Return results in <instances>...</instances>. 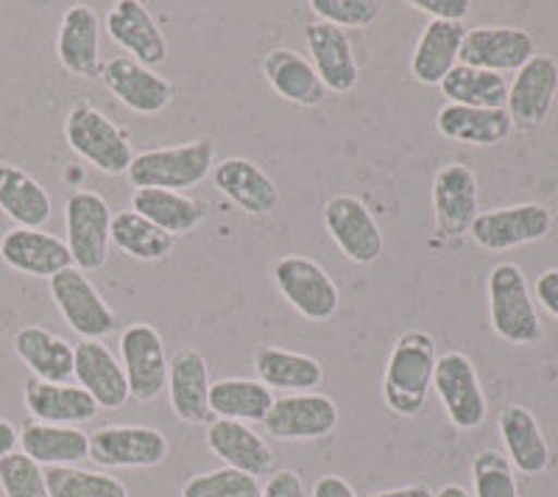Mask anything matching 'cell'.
Instances as JSON below:
<instances>
[{"label": "cell", "instance_id": "obj_1", "mask_svg": "<svg viewBox=\"0 0 558 497\" xmlns=\"http://www.w3.org/2000/svg\"><path fill=\"white\" fill-rule=\"evenodd\" d=\"M436 338L425 330H408L393 341L383 372V402L397 416L425 414L436 375Z\"/></svg>", "mask_w": 558, "mask_h": 497}, {"label": "cell", "instance_id": "obj_2", "mask_svg": "<svg viewBox=\"0 0 558 497\" xmlns=\"http://www.w3.org/2000/svg\"><path fill=\"white\" fill-rule=\"evenodd\" d=\"M488 322L492 330L514 347L539 344L545 330L536 313V302L527 288L525 271L517 263H497L488 271Z\"/></svg>", "mask_w": 558, "mask_h": 497}, {"label": "cell", "instance_id": "obj_3", "mask_svg": "<svg viewBox=\"0 0 558 497\" xmlns=\"http://www.w3.org/2000/svg\"><path fill=\"white\" fill-rule=\"evenodd\" d=\"M216 168V143L193 141L182 146L148 148L134 154L126 177L137 187H159V191H191L202 185Z\"/></svg>", "mask_w": 558, "mask_h": 497}, {"label": "cell", "instance_id": "obj_4", "mask_svg": "<svg viewBox=\"0 0 558 497\" xmlns=\"http://www.w3.org/2000/svg\"><path fill=\"white\" fill-rule=\"evenodd\" d=\"M64 141L87 166L109 177H121L134 160L132 132L109 121L93 104H76L64 118Z\"/></svg>", "mask_w": 558, "mask_h": 497}, {"label": "cell", "instance_id": "obj_5", "mask_svg": "<svg viewBox=\"0 0 558 497\" xmlns=\"http://www.w3.org/2000/svg\"><path fill=\"white\" fill-rule=\"evenodd\" d=\"M64 230L73 266L84 275L98 271L109 260V230H112V210L107 198L96 191H73L64 205Z\"/></svg>", "mask_w": 558, "mask_h": 497}, {"label": "cell", "instance_id": "obj_6", "mask_svg": "<svg viewBox=\"0 0 558 497\" xmlns=\"http://www.w3.org/2000/svg\"><path fill=\"white\" fill-rule=\"evenodd\" d=\"M271 280L282 293V300L307 322H330L336 316L341 302L336 280L311 257H279L271 268Z\"/></svg>", "mask_w": 558, "mask_h": 497}, {"label": "cell", "instance_id": "obj_7", "mask_svg": "<svg viewBox=\"0 0 558 497\" xmlns=\"http://www.w3.org/2000/svg\"><path fill=\"white\" fill-rule=\"evenodd\" d=\"M48 286H51V300L62 313V319L84 341H101L104 336L118 330V316L82 268H64L48 280Z\"/></svg>", "mask_w": 558, "mask_h": 497}, {"label": "cell", "instance_id": "obj_8", "mask_svg": "<svg viewBox=\"0 0 558 497\" xmlns=\"http://www.w3.org/2000/svg\"><path fill=\"white\" fill-rule=\"evenodd\" d=\"M433 389L458 431H475L486 422V391H483L481 375L466 352L450 350L438 355Z\"/></svg>", "mask_w": 558, "mask_h": 497}, {"label": "cell", "instance_id": "obj_9", "mask_svg": "<svg viewBox=\"0 0 558 497\" xmlns=\"http://www.w3.org/2000/svg\"><path fill=\"white\" fill-rule=\"evenodd\" d=\"M121 366L132 400L154 402L168 389V352L157 327L134 322L121 332Z\"/></svg>", "mask_w": 558, "mask_h": 497}, {"label": "cell", "instance_id": "obj_10", "mask_svg": "<svg viewBox=\"0 0 558 497\" xmlns=\"http://www.w3.org/2000/svg\"><path fill=\"white\" fill-rule=\"evenodd\" d=\"M89 459L107 470H146L168 459V439L148 425H107L89 434Z\"/></svg>", "mask_w": 558, "mask_h": 497}, {"label": "cell", "instance_id": "obj_11", "mask_svg": "<svg viewBox=\"0 0 558 497\" xmlns=\"http://www.w3.org/2000/svg\"><path fill=\"white\" fill-rule=\"evenodd\" d=\"M324 227L341 255L357 266H372L383 255V232L377 218L357 196L338 193L324 205Z\"/></svg>", "mask_w": 558, "mask_h": 497}, {"label": "cell", "instance_id": "obj_12", "mask_svg": "<svg viewBox=\"0 0 558 497\" xmlns=\"http://www.w3.org/2000/svg\"><path fill=\"white\" fill-rule=\"evenodd\" d=\"M433 213L436 232L447 241L470 235L472 223L481 216L477 177L470 166L447 162L433 177Z\"/></svg>", "mask_w": 558, "mask_h": 497}, {"label": "cell", "instance_id": "obj_13", "mask_svg": "<svg viewBox=\"0 0 558 497\" xmlns=\"http://www.w3.org/2000/svg\"><path fill=\"white\" fill-rule=\"evenodd\" d=\"M553 213L545 205L527 202V205L497 207L481 213L472 223V241L486 252H508V248L536 243L550 235Z\"/></svg>", "mask_w": 558, "mask_h": 497}, {"label": "cell", "instance_id": "obj_14", "mask_svg": "<svg viewBox=\"0 0 558 497\" xmlns=\"http://www.w3.org/2000/svg\"><path fill=\"white\" fill-rule=\"evenodd\" d=\"M536 57V43L527 32L514 26L466 28L458 53V64L488 73H508L525 68Z\"/></svg>", "mask_w": 558, "mask_h": 497}, {"label": "cell", "instance_id": "obj_15", "mask_svg": "<svg viewBox=\"0 0 558 497\" xmlns=\"http://www.w3.org/2000/svg\"><path fill=\"white\" fill-rule=\"evenodd\" d=\"M263 427L268 436L282 441L324 439L338 427V405L332 397L318 395V391L286 395L274 400Z\"/></svg>", "mask_w": 558, "mask_h": 497}, {"label": "cell", "instance_id": "obj_16", "mask_svg": "<svg viewBox=\"0 0 558 497\" xmlns=\"http://www.w3.org/2000/svg\"><path fill=\"white\" fill-rule=\"evenodd\" d=\"M101 78L107 89L126 109L137 116H159L171 107L177 87L166 76L140 64L132 57H112L101 64Z\"/></svg>", "mask_w": 558, "mask_h": 497}, {"label": "cell", "instance_id": "obj_17", "mask_svg": "<svg viewBox=\"0 0 558 497\" xmlns=\"http://www.w3.org/2000/svg\"><path fill=\"white\" fill-rule=\"evenodd\" d=\"M558 89V64L550 57H536L520 68L514 82L508 84L506 112L511 126L522 132H533L547 121L553 109V98Z\"/></svg>", "mask_w": 558, "mask_h": 497}, {"label": "cell", "instance_id": "obj_18", "mask_svg": "<svg viewBox=\"0 0 558 497\" xmlns=\"http://www.w3.org/2000/svg\"><path fill=\"white\" fill-rule=\"evenodd\" d=\"M209 369L196 347H182L168 361V400L173 414L187 425H213L216 416L209 411Z\"/></svg>", "mask_w": 558, "mask_h": 497}, {"label": "cell", "instance_id": "obj_19", "mask_svg": "<svg viewBox=\"0 0 558 497\" xmlns=\"http://www.w3.org/2000/svg\"><path fill=\"white\" fill-rule=\"evenodd\" d=\"M0 260L17 275L37 277V280H51L59 271L73 266L70 248L62 238L26 227H12L0 238Z\"/></svg>", "mask_w": 558, "mask_h": 497}, {"label": "cell", "instance_id": "obj_20", "mask_svg": "<svg viewBox=\"0 0 558 497\" xmlns=\"http://www.w3.org/2000/svg\"><path fill=\"white\" fill-rule=\"evenodd\" d=\"M57 59L76 78L101 76V20L89 7H70L57 34Z\"/></svg>", "mask_w": 558, "mask_h": 497}, {"label": "cell", "instance_id": "obj_21", "mask_svg": "<svg viewBox=\"0 0 558 497\" xmlns=\"http://www.w3.org/2000/svg\"><path fill=\"white\" fill-rule=\"evenodd\" d=\"M107 34L121 45L126 57L137 59L146 68H157L168 59V39L140 0H118L107 17Z\"/></svg>", "mask_w": 558, "mask_h": 497}, {"label": "cell", "instance_id": "obj_22", "mask_svg": "<svg viewBox=\"0 0 558 497\" xmlns=\"http://www.w3.org/2000/svg\"><path fill=\"white\" fill-rule=\"evenodd\" d=\"M305 43L311 51V64L316 68L318 78L327 87V93H352L357 87V62L352 53L349 34L341 28L311 20L305 26Z\"/></svg>", "mask_w": 558, "mask_h": 497}, {"label": "cell", "instance_id": "obj_23", "mask_svg": "<svg viewBox=\"0 0 558 497\" xmlns=\"http://www.w3.org/2000/svg\"><path fill=\"white\" fill-rule=\"evenodd\" d=\"M218 193L248 216H271L279 205V187L260 166L246 157H227L213 168Z\"/></svg>", "mask_w": 558, "mask_h": 497}, {"label": "cell", "instance_id": "obj_24", "mask_svg": "<svg viewBox=\"0 0 558 497\" xmlns=\"http://www.w3.org/2000/svg\"><path fill=\"white\" fill-rule=\"evenodd\" d=\"M73 377L98 402V409H121L126 400H132L121 361L101 341H82L76 347Z\"/></svg>", "mask_w": 558, "mask_h": 497}, {"label": "cell", "instance_id": "obj_25", "mask_svg": "<svg viewBox=\"0 0 558 497\" xmlns=\"http://www.w3.org/2000/svg\"><path fill=\"white\" fill-rule=\"evenodd\" d=\"M207 447L223 464L257 481L274 470V450L246 422L216 420L207 427Z\"/></svg>", "mask_w": 558, "mask_h": 497}, {"label": "cell", "instance_id": "obj_26", "mask_svg": "<svg viewBox=\"0 0 558 497\" xmlns=\"http://www.w3.org/2000/svg\"><path fill=\"white\" fill-rule=\"evenodd\" d=\"M26 409L32 420L45 422V425H68L76 427L82 422L96 420L98 402L82 389L70 383H45L32 377L23 391Z\"/></svg>", "mask_w": 558, "mask_h": 497}, {"label": "cell", "instance_id": "obj_27", "mask_svg": "<svg viewBox=\"0 0 558 497\" xmlns=\"http://www.w3.org/2000/svg\"><path fill=\"white\" fill-rule=\"evenodd\" d=\"M260 68L274 93L286 98L288 104L313 109L327 101V87L318 78L311 59H305L302 53L291 51V48H274L263 57Z\"/></svg>", "mask_w": 558, "mask_h": 497}, {"label": "cell", "instance_id": "obj_28", "mask_svg": "<svg viewBox=\"0 0 558 497\" xmlns=\"http://www.w3.org/2000/svg\"><path fill=\"white\" fill-rule=\"evenodd\" d=\"M506 459L522 475H542L550 466V445L542 434L539 420L525 405H506L497 420Z\"/></svg>", "mask_w": 558, "mask_h": 497}, {"label": "cell", "instance_id": "obj_29", "mask_svg": "<svg viewBox=\"0 0 558 497\" xmlns=\"http://www.w3.org/2000/svg\"><path fill=\"white\" fill-rule=\"evenodd\" d=\"M14 355L28 366L37 380L45 383H68L73 377L76 364V347L68 344L64 338L51 332L48 327L26 325L20 327L12 338Z\"/></svg>", "mask_w": 558, "mask_h": 497}, {"label": "cell", "instance_id": "obj_30", "mask_svg": "<svg viewBox=\"0 0 558 497\" xmlns=\"http://www.w3.org/2000/svg\"><path fill=\"white\" fill-rule=\"evenodd\" d=\"M254 372H257V380L271 391L282 389L305 395V391L322 389L324 383L322 361L277 344H266L254 352Z\"/></svg>", "mask_w": 558, "mask_h": 497}, {"label": "cell", "instance_id": "obj_31", "mask_svg": "<svg viewBox=\"0 0 558 497\" xmlns=\"http://www.w3.org/2000/svg\"><path fill=\"white\" fill-rule=\"evenodd\" d=\"M20 447L39 466H76L82 459H89V434L82 427L28 420L20 427Z\"/></svg>", "mask_w": 558, "mask_h": 497}, {"label": "cell", "instance_id": "obj_32", "mask_svg": "<svg viewBox=\"0 0 558 497\" xmlns=\"http://www.w3.org/2000/svg\"><path fill=\"white\" fill-rule=\"evenodd\" d=\"M51 196L28 171L12 162H0V213L12 218L14 227L43 230L51 221Z\"/></svg>", "mask_w": 558, "mask_h": 497}, {"label": "cell", "instance_id": "obj_33", "mask_svg": "<svg viewBox=\"0 0 558 497\" xmlns=\"http://www.w3.org/2000/svg\"><path fill=\"white\" fill-rule=\"evenodd\" d=\"M466 28L461 23H445V20H430L418 37L411 57V73L418 84L425 87H438L445 82L447 73L458 64L461 43Z\"/></svg>", "mask_w": 558, "mask_h": 497}, {"label": "cell", "instance_id": "obj_34", "mask_svg": "<svg viewBox=\"0 0 558 497\" xmlns=\"http://www.w3.org/2000/svg\"><path fill=\"white\" fill-rule=\"evenodd\" d=\"M438 134H445L447 141L466 143V146H500L511 134V118L506 109H475L447 104L438 109L436 116Z\"/></svg>", "mask_w": 558, "mask_h": 497}, {"label": "cell", "instance_id": "obj_35", "mask_svg": "<svg viewBox=\"0 0 558 497\" xmlns=\"http://www.w3.org/2000/svg\"><path fill=\"white\" fill-rule=\"evenodd\" d=\"M132 210L168 232L171 238L191 235L204 221V210L198 202L177 191H159V187H137L132 193Z\"/></svg>", "mask_w": 558, "mask_h": 497}, {"label": "cell", "instance_id": "obj_36", "mask_svg": "<svg viewBox=\"0 0 558 497\" xmlns=\"http://www.w3.org/2000/svg\"><path fill=\"white\" fill-rule=\"evenodd\" d=\"M274 405V391L252 377H223L209 386V411L216 420L263 422Z\"/></svg>", "mask_w": 558, "mask_h": 497}, {"label": "cell", "instance_id": "obj_37", "mask_svg": "<svg viewBox=\"0 0 558 497\" xmlns=\"http://www.w3.org/2000/svg\"><path fill=\"white\" fill-rule=\"evenodd\" d=\"M109 241L118 246L123 255L134 257V260L157 263L166 260L173 252L177 238L154 227L148 218H143L134 210H121L112 216V230H109Z\"/></svg>", "mask_w": 558, "mask_h": 497}, {"label": "cell", "instance_id": "obj_38", "mask_svg": "<svg viewBox=\"0 0 558 497\" xmlns=\"http://www.w3.org/2000/svg\"><path fill=\"white\" fill-rule=\"evenodd\" d=\"M445 98L458 107H475V109H506L508 82L500 73L477 71L466 64H456L441 84Z\"/></svg>", "mask_w": 558, "mask_h": 497}, {"label": "cell", "instance_id": "obj_39", "mask_svg": "<svg viewBox=\"0 0 558 497\" xmlns=\"http://www.w3.org/2000/svg\"><path fill=\"white\" fill-rule=\"evenodd\" d=\"M45 484L51 497H129V489L118 478L78 466H48Z\"/></svg>", "mask_w": 558, "mask_h": 497}, {"label": "cell", "instance_id": "obj_40", "mask_svg": "<svg viewBox=\"0 0 558 497\" xmlns=\"http://www.w3.org/2000/svg\"><path fill=\"white\" fill-rule=\"evenodd\" d=\"M182 497H260V481L232 466H221L187 481Z\"/></svg>", "mask_w": 558, "mask_h": 497}, {"label": "cell", "instance_id": "obj_41", "mask_svg": "<svg viewBox=\"0 0 558 497\" xmlns=\"http://www.w3.org/2000/svg\"><path fill=\"white\" fill-rule=\"evenodd\" d=\"M475 497H520L514 466L497 450H481L472 461Z\"/></svg>", "mask_w": 558, "mask_h": 497}, {"label": "cell", "instance_id": "obj_42", "mask_svg": "<svg viewBox=\"0 0 558 497\" xmlns=\"http://www.w3.org/2000/svg\"><path fill=\"white\" fill-rule=\"evenodd\" d=\"M0 489L7 497H51L43 466L17 450L0 459Z\"/></svg>", "mask_w": 558, "mask_h": 497}, {"label": "cell", "instance_id": "obj_43", "mask_svg": "<svg viewBox=\"0 0 558 497\" xmlns=\"http://www.w3.org/2000/svg\"><path fill=\"white\" fill-rule=\"evenodd\" d=\"M311 9L318 14L322 23L341 28H366L380 17L377 0H311Z\"/></svg>", "mask_w": 558, "mask_h": 497}, {"label": "cell", "instance_id": "obj_44", "mask_svg": "<svg viewBox=\"0 0 558 497\" xmlns=\"http://www.w3.org/2000/svg\"><path fill=\"white\" fill-rule=\"evenodd\" d=\"M413 9L430 14V20H445V23H461L470 14V0H413Z\"/></svg>", "mask_w": 558, "mask_h": 497}, {"label": "cell", "instance_id": "obj_45", "mask_svg": "<svg viewBox=\"0 0 558 497\" xmlns=\"http://www.w3.org/2000/svg\"><path fill=\"white\" fill-rule=\"evenodd\" d=\"M260 497H305V484L296 470H279L266 481Z\"/></svg>", "mask_w": 558, "mask_h": 497}, {"label": "cell", "instance_id": "obj_46", "mask_svg": "<svg viewBox=\"0 0 558 497\" xmlns=\"http://www.w3.org/2000/svg\"><path fill=\"white\" fill-rule=\"evenodd\" d=\"M533 291H536L539 305L550 313L553 319H558V268H547V271H542V275L536 277Z\"/></svg>", "mask_w": 558, "mask_h": 497}, {"label": "cell", "instance_id": "obj_47", "mask_svg": "<svg viewBox=\"0 0 558 497\" xmlns=\"http://www.w3.org/2000/svg\"><path fill=\"white\" fill-rule=\"evenodd\" d=\"M313 497H357V492L341 475H324L313 486Z\"/></svg>", "mask_w": 558, "mask_h": 497}, {"label": "cell", "instance_id": "obj_48", "mask_svg": "<svg viewBox=\"0 0 558 497\" xmlns=\"http://www.w3.org/2000/svg\"><path fill=\"white\" fill-rule=\"evenodd\" d=\"M20 445V431L9 420H0V459L14 453V447Z\"/></svg>", "mask_w": 558, "mask_h": 497}, {"label": "cell", "instance_id": "obj_49", "mask_svg": "<svg viewBox=\"0 0 558 497\" xmlns=\"http://www.w3.org/2000/svg\"><path fill=\"white\" fill-rule=\"evenodd\" d=\"M372 497H436V492L425 484H411V486H400V489L377 492V495Z\"/></svg>", "mask_w": 558, "mask_h": 497}, {"label": "cell", "instance_id": "obj_50", "mask_svg": "<svg viewBox=\"0 0 558 497\" xmlns=\"http://www.w3.org/2000/svg\"><path fill=\"white\" fill-rule=\"evenodd\" d=\"M436 497H472V495L463 489L461 484H447V486H441V489H438Z\"/></svg>", "mask_w": 558, "mask_h": 497}]
</instances>
